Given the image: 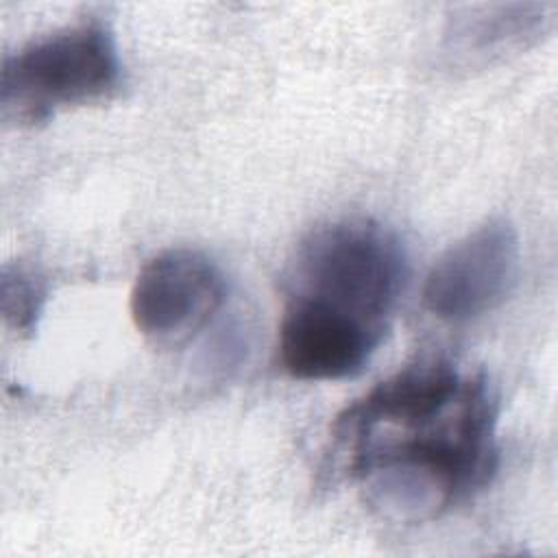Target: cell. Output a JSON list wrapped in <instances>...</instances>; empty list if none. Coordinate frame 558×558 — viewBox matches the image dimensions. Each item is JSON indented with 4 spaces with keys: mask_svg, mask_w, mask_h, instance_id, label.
Returning a JSON list of instances; mask_svg holds the SVG:
<instances>
[{
    "mask_svg": "<svg viewBox=\"0 0 558 558\" xmlns=\"http://www.w3.org/2000/svg\"><path fill=\"white\" fill-rule=\"evenodd\" d=\"M495 425L486 377L429 360L375 384L344 408L331 436L373 508L423 521L490 482L499 462Z\"/></svg>",
    "mask_w": 558,
    "mask_h": 558,
    "instance_id": "6da1fadb",
    "label": "cell"
},
{
    "mask_svg": "<svg viewBox=\"0 0 558 558\" xmlns=\"http://www.w3.org/2000/svg\"><path fill=\"white\" fill-rule=\"evenodd\" d=\"M405 283L408 259L395 233L368 218H342L301 242L290 294L386 331Z\"/></svg>",
    "mask_w": 558,
    "mask_h": 558,
    "instance_id": "7a4b0ae2",
    "label": "cell"
},
{
    "mask_svg": "<svg viewBox=\"0 0 558 558\" xmlns=\"http://www.w3.org/2000/svg\"><path fill=\"white\" fill-rule=\"evenodd\" d=\"M120 76L113 33L100 20H83L37 37L4 59L2 116L17 124H37L59 109L109 96Z\"/></svg>",
    "mask_w": 558,
    "mask_h": 558,
    "instance_id": "3957f363",
    "label": "cell"
},
{
    "mask_svg": "<svg viewBox=\"0 0 558 558\" xmlns=\"http://www.w3.org/2000/svg\"><path fill=\"white\" fill-rule=\"evenodd\" d=\"M225 277L201 251L168 248L135 275L129 312L135 329L157 347L190 342L220 310Z\"/></svg>",
    "mask_w": 558,
    "mask_h": 558,
    "instance_id": "277c9868",
    "label": "cell"
},
{
    "mask_svg": "<svg viewBox=\"0 0 558 558\" xmlns=\"http://www.w3.org/2000/svg\"><path fill=\"white\" fill-rule=\"evenodd\" d=\"M521 264L519 235L506 218H490L451 244L423 286L425 307L440 320L466 323L499 307Z\"/></svg>",
    "mask_w": 558,
    "mask_h": 558,
    "instance_id": "5b68a950",
    "label": "cell"
},
{
    "mask_svg": "<svg viewBox=\"0 0 558 558\" xmlns=\"http://www.w3.org/2000/svg\"><path fill=\"white\" fill-rule=\"evenodd\" d=\"M384 333L318 301L290 294L279 323L277 353L283 371L296 379H344L368 364Z\"/></svg>",
    "mask_w": 558,
    "mask_h": 558,
    "instance_id": "8992f818",
    "label": "cell"
},
{
    "mask_svg": "<svg viewBox=\"0 0 558 558\" xmlns=\"http://www.w3.org/2000/svg\"><path fill=\"white\" fill-rule=\"evenodd\" d=\"M44 292L33 275L22 268H4L2 272V312L17 329H31L39 310Z\"/></svg>",
    "mask_w": 558,
    "mask_h": 558,
    "instance_id": "52a82bcc",
    "label": "cell"
}]
</instances>
